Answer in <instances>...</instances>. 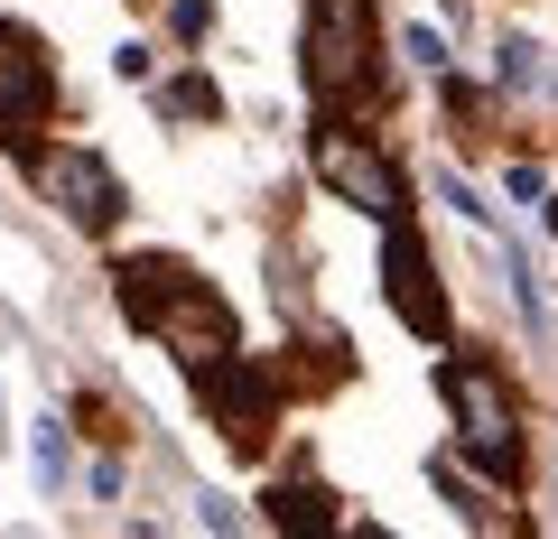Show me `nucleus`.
Masks as SVG:
<instances>
[{"label": "nucleus", "mask_w": 558, "mask_h": 539, "mask_svg": "<svg viewBox=\"0 0 558 539\" xmlns=\"http://www.w3.org/2000/svg\"><path fill=\"white\" fill-rule=\"evenodd\" d=\"M28 177H38V196L57 205L65 223H84V233H112L121 223V177L94 149H28Z\"/></svg>", "instance_id": "39448f33"}, {"label": "nucleus", "mask_w": 558, "mask_h": 539, "mask_svg": "<svg viewBox=\"0 0 558 539\" xmlns=\"http://www.w3.org/2000/svg\"><path fill=\"white\" fill-rule=\"evenodd\" d=\"M57 112V75H47V47L28 28H0V140L28 159V131Z\"/></svg>", "instance_id": "423d86ee"}, {"label": "nucleus", "mask_w": 558, "mask_h": 539, "mask_svg": "<svg viewBox=\"0 0 558 539\" xmlns=\"http://www.w3.org/2000/svg\"><path fill=\"white\" fill-rule=\"evenodd\" d=\"M438 391H447V419H457V446L484 465V475L512 483L521 475V400L502 391L494 363H438Z\"/></svg>", "instance_id": "7ed1b4c3"}, {"label": "nucleus", "mask_w": 558, "mask_h": 539, "mask_svg": "<svg viewBox=\"0 0 558 539\" xmlns=\"http://www.w3.org/2000/svg\"><path fill=\"white\" fill-rule=\"evenodd\" d=\"M317 177L336 186L354 215H373V223H400V215H410V196H400V168L381 159L363 131H344V121H326V131H317Z\"/></svg>", "instance_id": "20e7f679"}, {"label": "nucleus", "mask_w": 558, "mask_h": 539, "mask_svg": "<svg viewBox=\"0 0 558 539\" xmlns=\"http://www.w3.org/2000/svg\"><path fill=\"white\" fill-rule=\"evenodd\" d=\"M270 520H279V530H326L336 512H326L317 483H279V493H270Z\"/></svg>", "instance_id": "1a4fd4ad"}, {"label": "nucleus", "mask_w": 558, "mask_h": 539, "mask_svg": "<svg viewBox=\"0 0 558 539\" xmlns=\"http://www.w3.org/2000/svg\"><path fill=\"white\" fill-rule=\"evenodd\" d=\"M121 317L149 326L186 372H215V363L242 354L233 344V307H223L196 270H178V260H121Z\"/></svg>", "instance_id": "f257e3e1"}, {"label": "nucleus", "mask_w": 558, "mask_h": 539, "mask_svg": "<svg viewBox=\"0 0 558 539\" xmlns=\"http://www.w3.org/2000/svg\"><path fill=\"white\" fill-rule=\"evenodd\" d=\"M494 75L512 84V94H539V84H549V65H539L531 38H502V65H494Z\"/></svg>", "instance_id": "9d476101"}, {"label": "nucleus", "mask_w": 558, "mask_h": 539, "mask_svg": "<svg viewBox=\"0 0 558 539\" xmlns=\"http://www.w3.org/2000/svg\"><path fill=\"white\" fill-rule=\"evenodd\" d=\"M196 381H205V409L223 419V438L252 456V446L270 438V419H279V381H270V372H252L242 354H233V363H215V372H196Z\"/></svg>", "instance_id": "6e6552de"}, {"label": "nucleus", "mask_w": 558, "mask_h": 539, "mask_svg": "<svg viewBox=\"0 0 558 539\" xmlns=\"http://www.w3.org/2000/svg\"><path fill=\"white\" fill-rule=\"evenodd\" d=\"M38 475L47 493H65V419H38Z\"/></svg>", "instance_id": "f8f14e48"}, {"label": "nucleus", "mask_w": 558, "mask_h": 539, "mask_svg": "<svg viewBox=\"0 0 558 539\" xmlns=\"http://www.w3.org/2000/svg\"><path fill=\"white\" fill-rule=\"evenodd\" d=\"M215 84H205V75H186V84H168V94H159V112H178V121H205V112H215Z\"/></svg>", "instance_id": "9b49d317"}, {"label": "nucleus", "mask_w": 558, "mask_h": 539, "mask_svg": "<svg viewBox=\"0 0 558 539\" xmlns=\"http://www.w3.org/2000/svg\"><path fill=\"white\" fill-rule=\"evenodd\" d=\"M502 186H512V205H539V196H549V177H539L531 159H521V168H512V177H502Z\"/></svg>", "instance_id": "4468645a"}, {"label": "nucleus", "mask_w": 558, "mask_h": 539, "mask_svg": "<svg viewBox=\"0 0 558 539\" xmlns=\"http://www.w3.org/2000/svg\"><path fill=\"white\" fill-rule=\"evenodd\" d=\"M307 94H317L326 112L381 94V65H373V0H307Z\"/></svg>", "instance_id": "f03ea898"}, {"label": "nucleus", "mask_w": 558, "mask_h": 539, "mask_svg": "<svg viewBox=\"0 0 558 539\" xmlns=\"http://www.w3.org/2000/svg\"><path fill=\"white\" fill-rule=\"evenodd\" d=\"M381 289H391V307H400L410 335L447 344V289H438V270H428V242L410 233V215H400L391 242H381Z\"/></svg>", "instance_id": "0eeeda50"}, {"label": "nucleus", "mask_w": 558, "mask_h": 539, "mask_svg": "<svg viewBox=\"0 0 558 539\" xmlns=\"http://www.w3.org/2000/svg\"><path fill=\"white\" fill-rule=\"evenodd\" d=\"M400 57L428 65V75H447V38H438V28H400Z\"/></svg>", "instance_id": "ddd939ff"}, {"label": "nucleus", "mask_w": 558, "mask_h": 539, "mask_svg": "<svg viewBox=\"0 0 558 539\" xmlns=\"http://www.w3.org/2000/svg\"><path fill=\"white\" fill-rule=\"evenodd\" d=\"M168 20H178V38H205V20H215V0H178Z\"/></svg>", "instance_id": "2eb2a0df"}]
</instances>
